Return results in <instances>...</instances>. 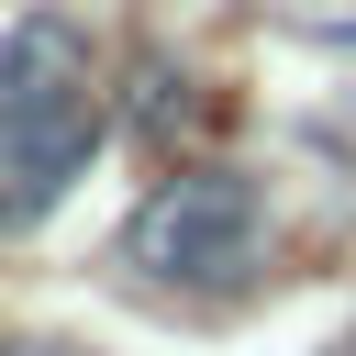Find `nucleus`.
I'll use <instances>...</instances> for the list:
<instances>
[{"instance_id":"2","label":"nucleus","mask_w":356,"mask_h":356,"mask_svg":"<svg viewBox=\"0 0 356 356\" xmlns=\"http://www.w3.org/2000/svg\"><path fill=\"white\" fill-rule=\"evenodd\" d=\"M89 156H100V100L89 89H56V100L0 111V222H33L44 200H67V178Z\"/></svg>"},{"instance_id":"1","label":"nucleus","mask_w":356,"mask_h":356,"mask_svg":"<svg viewBox=\"0 0 356 356\" xmlns=\"http://www.w3.org/2000/svg\"><path fill=\"white\" fill-rule=\"evenodd\" d=\"M256 245H267V200L245 167H178L122 222V267L156 289H222L256 267Z\"/></svg>"},{"instance_id":"3","label":"nucleus","mask_w":356,"mask_h":356,"mask_svg":"<svg viewBox=\"0 0 356 356\" xmlns=\"http://www.w3.org/2000/svg\"><path fill=\"white\" fill-rule=\"evenodd\" d=\"M56 89H89V44H78V22L33 11V22H11V33H0V111L56 100Z\"/></svg>"},{"instance_id":"4","label":"nucleus","mask_w":356,"mask_h":356,"mask_svg":"<svg viewBox=\"0 0 356 356\" xmlns=\"http://www.w3.org/2000/svg\"><path fill=\"white\" fill-rule=\"evenodd\" d=\"M11 356H78V345H44V334H22V345H11Z\"/></svg>"}]
</instances>
